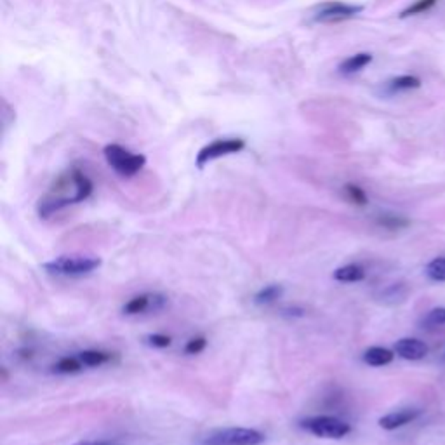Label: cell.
<instances>
[{
	"label": "cell",
	"mask_w": 445,
	"mask_h": 445,
	"mask_svg": "<svg viewBox=\"0 0 445 445\" xmlns=\"http://www.w3.org/2000/svg\"><path fill=\"white\" fill-rule=\"evenodd\" d=\"M92 193V181L82 170L72 169L68 174H64L58 179L54 192H51L49 195L40 199L38 202V216L40 218H49L54 212L61 211L66 205L79 204L84 200L89 199V195Z\"/></svg>",
	"instance_id": "6da1fadb"
},
{
	"label": "cell",
	"mask_w": 445,
	"mask_h": 445,
	"mask_svg": "<svg viewBox=\"0 0 445 445\" xmlns=\"http://www.w3.org/2000/svg\"><path fill=\"white\" fill-rule=\"evenodd\" d=\"M103 261L94 256H60L44 263L47 273L60 277H82L94 272L101 266Z\"/></svg>",
	"instance_id": "7a4b0ae2"
},
{
	"label": "cell",
	"mask_w": 445,
	"mask_h": 445,
	"mask_svg": "<svg viewBox=\"0 0 445 445\" xmlns=\"http://www.w3.org/2000/svg\"><path fill=\"white\" fill-rule=\"evenodd\" d=\"M105 159L108 166L120 174L122 177H132L134 174L140 173L147 164V157L141 153H131L120 144H106L105 147Z\"/></svg>",
	"instance_id": "3957f363"
},
{
	"label": "cell",
	"mask_w": 445,
	"mask_h": 445,
	"mask_svg": "<svg viewBox=\"0 0 445 445\" xmlns=\"http://www.w3.org/2000/svg\"><path fill=\"white\" fill-rule=\"evenodd\" d=\"M266 437L254 428H222L209 433L202 445H261Z\"/></svg>",
	"instance_id": "277c9868"
},
{
	"label": "cell",
	"mask_w": 445,
	"mask_h": 445,
	"mask_svg": "<svg viewBox=\"0 0 445 445\" xmlns=\"http://www.w3.org/2000/svg\"><path fill=\"white\" fill-rule=\"evenodd\" d=\"M303 430L309 431L318 438H343L351 431V427L336 416H314L301 421Z\"/></svg>",
	"instance_id": "5b68a950"
},
{
	"label": "cell",
	"mask_w": 445,
	"mask_h": 445,
	"mask_svg": "<svg viewBox=\"0 0 445 445\" xmlns=\"http://www.w3.org/2000/svg\"><path fill=\"white\" fill-rule=\"evenodd\" d=\"M246 148V141L238 140V138H231V140H216L212 143L205 144L202 150L196 155V166L202 169L205 164L212 162L216 159L227 157V155L238 153Z\"/></svg>",
	"instance_id": "8992f818"
},
{
	"label": "cell",
	"mask_w": 445,
	"mask_h": 445,
	"mask_svg": "<svg viewBox=\"0 0 445 445\" xmlns=\"http://www.w3.org/2000/svg\"><path fill=\"white\" fill-rule=\"evenodd\" d=\"M364 11V5L344 4V2H325L314 14L315 23H340L355 18Z\"/></svg>",
	"instance_id": "52a82bcc"
},
{
	"label": "cell",
	"mask_w": 445,
	"mask_h": 445,
	"mask_svg": "<svg viewBox=\"0 0 445 445\" xmlns=\"http://www.w3.org/2000/svg\"><path fill=\"white\" fill-rule=\"evenodd\" d=\"M167 305V298L162 294H141L136 298L129 299L124 305L122 312L124 315H141L147 312H160Z\"/></svg>",
	"instance_id": "ba28073f"
},
{
	"label": "cell",
	"mask_w": 445,
	"mask_h": 445,
	"mask_svg": "<svg viewBox=\"0 0 445 445\" xmlns=\"http://www.w3.org/2000/svg\"><path fill=\"white\" fill-rule=\"evenodd\" d=\"M393 351L404 360H421L428 355V346L416 338H402L395 343Z\"/></svg>",
	"instance_id": "9c48e42d"
},
{
	"label": "cell",
	"mask_w": 445,
	"mask_h": 445,
	"mask_svg": "<svg viewBox=\"0 0 445 445\" xmlns=\"http://www.w3.org/2000/svg\"><path fill=\"white\" fill-rule=\"evenodd\" d=\"M419 414H421L419 409H400V411L390 412V414L383 416V418L379 419V427H381L383 430L393 431L396 430V428H402L405 427V424H409V422H412Z\"/></svg>",
	"instance_id": "30bf717a"
},
{
	"label": "cell",
	"mask_w": 445,
	"mask_h": 445,
	"mask_svg": "<svg viewBox=\"0 0 445 445\" xmlns=\"http://www.w3.org/2000/svg\"><path fill=\"white\" fill-rule=\"evenodd\" d=\"M362 359L367 366L383 367V366H388V364L393 362V359H395V351L388 350V348H383V346H372V348H369V350L364 351Z\"/></svg>",
	"instance_id": "8fae6325"
},
{
	"label": "cell",
	"mask_w": 445,
	"mask_h": 445,
	"mask_svg": "<svg viewBox=\"0 0 445 445\" xmlns=\"http://www.w3.org/2000/svg\"><path fill=\"white\" fill-rule=\"evenodd\" d=\"M332 279L338 280V282L344 283H355V282H362L366 279V270L357 263L344 264V266H340L338 270H334L332 273Z\"/></svg>",
	"instance_id": "7c38bea8"
},
{
	"label": "cell",
	"mask_w": 445,
	"mask_h": 445,
	"mask_svg": "<svg viewBox=\"0 0 445 445\" xmlns=\"http://www.w3.org/2000/svg\"><path fill=\"white\" fill-rule=\"evenodd\" d=\"M372 61V54L369 53H359L355 56H350L348 60H344L343 63L340 64V72L343 75H351V73H357L360 70H364L367 64Z\"/></svg>",
	"instance_id": "4fadbf2b"
},
{
	"label": "cell",
	"mask_w": 445,
	"mask_h": 445,
	"mask_svg": "<svg viewBox=\"0 0 445 445\" xmlns=\"http://www.w3.org/2000/svg\"><path fill=\"white\" fill-rule=\"evenodd\" d=\"M283 294V287L280 283H270V285L261 287L259 291L254 294V303L259 306H266L275 303L277 299L282 298Z\"/></svg>",
	"instance_id": "5bb4252c"
},
{
	"label": "cell",
	"mask_w": 445,
	"mask_h": 445,
	"mask_svg": "<svg viewBox=\"0 0 445 445\" xmlns=\"http://www.w3.org/2000/svg\"><path fill=\"white\" fill-rule=\"evenodd\" d=\"M405 296H407V287L404 283H393V285H388L386 289H383L379 294H377V299L386 305H395V303L405 301Z\"/></svg>",
	"instance_id": "9a60e30c"
},
{
	"label": "cell",
	"mask_w": 445,
	"mask_h": 445,
	"mask_svg": "<svg viewBox=\"0 0 445 445\" xmlns=\"http://www.w3.org/2000/svg\"><path fill=\"white\" fill-rule=\"evenodd\" d=\"M421 86V80L414 75H400L395 77L388 82L390 92H400V91H411V89H418Z\"/></svg>",
	"instance_id": "2e32d148"
},
{
	"label": "cell",
	"mask_w": 445,
	"mask_h": 445,
	"mask_svg": "<svg viewBox=\"0 0 445 445\" xmlns=\"http://www.w3.org/2000/svg\"><path fill=\"white\" fill-rule=\"evenodd\" d=\"M79 359L82 360V364L86 367H99L103 366V364L110 362V360H112V355L99 350H86L80 351Z\"/></svg>",
	"instance_id": "e0dca14e"
},
{
	"label": "cell",
	"mask_w": 445,
	"mask_h": 445,
	"mask_svg": "<svg viewBox=\"0 0 445 445\" xmlns=\"http://www.w3.org/2000/svg\"><path fill=\"white\" fill-rule=\"evenodd\" d=\"M377 225L386 228V230H404L411 225V221L398 214H381L377 218Z\"/></svg>",
	"instance_id": "ac0fdd59"
},
{
	"label": "cell",
	"mask_w": 445,
	"mask_h": 445,
	"mask_svg": "<svg viewBox=\"0 0 445 445\" xmlns=\"http://www.w3.org/2000/svg\"><path fill=\"white\" fill-rule=\"evenodd\" d=\"M421 325L422 329H427V331H430V329H437L440 327V325H445V308L444 306H438V308H433L430 309L424 317H422L421 320Z\"/></svg>",
	"instance_id": "d6986e66"
},
{
	"label": "cell",
	"mask_w": 445,
	"mask_h": 445,
	"mask_svg": "<svg viewBox=\"0 0 445 445\" xmlns=\"http://www.w3.org/2000/svg\"><path fill=\"white\" fill-rule=\"evenodd\" d=\"M424 273L433 282H445V256L435 257L427 264Z\"/></svg>",
	"instance_id": "ffe728a7"
},
{
	"label": "cell",
	"mask_w": 445,
	"mask_h": 445,
	"mask_svg": "<svg viewBox=\"0 0 445 445\" xmlns=\"http://www.w3.org/2000/svg\"><path fill=\"white\" fill-rule=\"evenodd\" d=\"M82 367L84 364L79 357H64V359H61L60 362L54 364L53 369L60 374H75V372H80Z\"/></svg>",
	"instance_id": "44dd1931"
},
{
	"label": "cell",
	"mask_w": 445,
	"mask_h": 445,
	"mask_svg": "<svg viewBox=\"0 0 445 445\" xmlns=\"http://www.w3.org/2000/svg\"><path fill=\"white\" fill-rule=\"evenodd\" d=\"M344 195H346V199L350 200L351 204L360 205V207H362V205H367V202H369L366 192H364V190L360 188V186L351 185V183H350V185L344 186Z\"/></svg>",
	"instance_id": "7402d4cb"
},
{
	"label": "cell",
	"mask_w": 445,
	"mask_h": 445,
	"mask_svg": "<svg viewBox=\"0 0 445 445\" xmlns=\"http://www.w3.org/2000/svg\"><path fill=\"white\" fill-rule=\"evenodd\" d=\"M435 4H437V0H416L414 4L409 5L407 9H404V11H402L400 18H409V16L422 14V12L430 11Z\"/></svg>",
	"instance_id": "603a6c76"
},
{
	"label": "cell",
	"mask_w": 445,
	"mask_h": 445,
	"mask_svg": "<svg viewBox=\"0 0 445 445\" xmlns=\"http://www.w3.org/2000/svg\"><path fill=\"white\" fill-rule=\"evenodd\" d=\"M205 346H207V340H205V338H202V336L193 338V340H190L188 343H186L185 353L199 355L205 350Z\"/></svg>",
	"instance_id": "cb8c5ba5"
},
{
	"label": "cell",
	"mask_w": 445,
	"mask_h": 445,
	"mask_svg": "<svg viewBox=\"0 0 445 445\" xmlns=\"http://www.w3.org/2000/svg\"><path fill=\"white\" fill-rule=\"evenodd\" d=\"M147 343L155 348H167L170 346V338L166 334H150L147 336Z\"/></svg>",
	"instance_id": "d4e9b609"
},
{
	"label": "cell",
	"mask_w": 445,
	"mask_h": 445,
	"mask_svg": "<svg viewBox=\"0 0 445 445\" xmlns=\"http://www.w3.org/2000/svg\"><path fill=\"white\" fill-rule=\"evenodd\" d=\"M73 445H122V444H117V442H108V440H86V442H79V444H73Z\"/></svg>",
	"instance_id": "484cf974"
}]
</instances>
